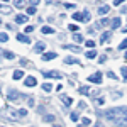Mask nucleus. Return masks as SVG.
Listing matches in <instances>:
<instances>
[{"label": "nucleus", "mask_w": 127, "mask_h": 127, "mask_svg": "<svg viewBox=\"0 0 127 127\" xmlns=\"http://www.w3.org/2000/svg\"><path fill=\"white\" fill-rule=\"evenodd\" d=\"M44 49H46V44H44V42H41V41L34 46V51H36V53H42Z\"/></svg>", "instance_id": "obj_8"}, {"label": "nucleus", "mask_w": 127, "mask_h": 127, "mask_svg": "<svg viewBox=\"0 0 127 127\" xmlns=\"http://www.w3.org/2000/svg\"><path fill=\"white\" fill-rule=\"evenodd\" d=\"M126 58H127V53H126Z\"/></svg>", "instance_id": "obj_49"}, {"label": "nucleus", "mask_w": 127, "mask_h": 127, "mask_svg": "<svg viewBox=\"0 0 127 127\" xmlns=\"http://www.w3.org/2000/svg\"><path fill=\"white\" fill-rule=\"evenodd\" d=\"M37 3H39V0H29V5H32V7L37 5Z\"/></svg>", "instance_id": "obj_37"}, {"label": "nucleus", "mask_w": 127, "mask_h": 127, "mask_svg": "<svg viewBox=\"0 0 127 127\" xmlns=\"http://www.w3.org/2000/svg\"><path fill=\"white\" fill-rule=\"evenodd\" d=\"M32 29H34V27H32V26H27V27H26V29H24V32H27V34H29V32H32Z\"/></svg>", "instance_id": "obj_36"}, {"label": "nucleus", "mask_w": 127, "mask_h": 127, "mask_svg": "<svg viewBox=\"0 0 127 127\" xmlns=\"http://www.w3.org/2000/svg\"><path fill=\"white\" fill-rule=\"evenodd\" d=\"M9 41V36L5 32H0V42H7Z\"/></svg>", "instance_id": "obj_21"}, {"label": "nucleus", "mask_w": 127, "mask_h": 127, "mask_svg": "<svg viewBox=\"0 0 127 127\" xmlns=\"http://www.w3.org/2000/svg\"><path fill=\"white\" fill-rule=\"evenodd\" d=\"M2 54H3L7 59H14V58H15V54H14V53H10V51H3Z\"/></svg>", "instance_id": "obj_18"}, {"label": "nucleus", "mask_w": 127, "mask_h": 127, "mask_svg": "<svg viewBox=\"0 0 127 127\" xmlns=\"http://www.w3.org/2000/svg\"><path fill=\"white\" fill-rule=\"evenodd\" d=\"M66 49H71V51H75V53H81V48H78V46H64Z\"/></svg>", "instance_id": "obj_22"}, {"label": "nucleus", "mask_w": 127, "mask_h": 127, "mask_svg": "<svg viewBox=\"0 0 127 127\" xmlns=\"http://www.w3.org/2000/svg\"><path fill=\"white\" fill-rule=\"evenodd\" d=\"M42 90H44V92H51V90H53V85H51V83H42Z\"/></svg>", "instance_id": "obj_19"}, {"label": "nucleus", "mask_w": 127, "mask_h": 127, "mask_svg": "<svg viewBox=\"0 0 127 127\" xmlns=\"http://www.w3.org/2000/svg\"><path fill=\"white\" fill-rule=\"evenodd\" d=\"M83 19H85V22L90 20V12H88V10H83Z\"/></svg>", "instance_id": "obj_25"}, {"label": "nucleus", "mask_w": 127, "mask_h": 127, "mask_svg": "<svg viewBox=\"0 0 127 127\" xmlns=\"http://www.w3.org/2000/svg\"><path fill=\"white\" fill-rule=\"evenodd\" d=\"M122 80L127 81V66H122Z\"/></svg>", "instance_id": "obj_24"}, {"label": "nucleus", "mask_w": 127, "mask_h": 127, "mask_svg": "<svg viewBox=\"0 0 127 127\" xmlns=\"http://www.w3.org/2000/svg\"><path fill=\"white\" fill-rule=\"evenodd\" d=\"M17 114H19V117H26V115H27V110H26V108H20Z\"/></svg>", "instance_id": "obj_28"}, {"label": "nucleus", "mask_w": 127, "mask_h": 127, "mask_svg": "<svg viewBox=\"0 0 127 127\" xmlns=\"http://www.w3.org/2000/svg\"><path fill=\"white\" fill-rule=\"evenodd\" d=\"M78 119H80L78 112H73V114H71V120H75V122H76V120H78Z\"/></svg>", "instance_id": "obj_30"}, {"label": "nucleus", "mask_w": 127, "mask_h": 127, "mask_svg": "<svg viewBox=\"0 0 127 127\" xmlns=\"http://www.w3.org/2000/svg\"><path fill=\"white\" fill-rule=\"evenodd\" d=\"M42 76H44V78H61L63 75H61L59 71H44Z\"/></svg>", "instance_id": "obj_1"}, {"label": "nucleus", "mask_w": 127, "mask_h": 127, "mask_svg": "<svg viewBox=\"0 0 127 127\" xmlns=\"http://www.w3.org/2000/svg\"><path fill=\"white\" fill-rule=\"evenodd\" d=\"M95 56H97V51H93V49L87 53V58H95Z\"/></svg>", "instance_id": "obj_27"}, {"label": "nucleus", "mask_w": 127, "mask_h": 127, "mask_svg": "<svg viewBox=\"0 0 127 127\" xmlns=\"http://www.w3.org/2000/svg\"><path fill=\"white\" fill-rule=\"evenodd\" d=\"M88 124H90V119H88V117L81 119V126H88Z\"/></svg>", "instance_id": "obj_31"}, {"label": "nucleus", "mask_w": 127, "mask_h": 127, "mask_svg": "<svg viewBox=\"0 0 127 127\" xmlns=\"http://www.w3.org/2000/svg\"><path fill=\"white\" fill-rule=\"evenodd\" d=\"M29 14H36V7H29V9H27V15H29Z\"/></svg>", "instance_id": "obj_35"}, {"label": "nucleus", "mask_w": 127, "mask_h": 127, "mask_svg": "<svg viewBox=\"0 0 127 127\" xmlns=\"http://www.w3.org/2000/svg\"><path fill=\"white\" fill-rule=\"evenodd\" d=\"M27 103H29V107H34V100L32 98H27Z\"/></svg>", "instance_id": "obj_41"}, {"label": "nucleus", "mask_w": 127, "mask_h": 127, "mask_svg": "<svg viewBox=\"0 0 127 127\" xmlns=\"http://www.w3.org/2000/svg\"><path fill=\"white\" fill-rule=\"evenodd\" d=\"M42 120H44V122H53V120H54V115L48 114V115H44V117H42Z\"/></svg>", "instance_id": "obj_20"}, {"label": "nucleus", "mask_w": 127, "mask_h": 127, "mask_svg": "<svg viewBox=\"0 0 127 127\" xmlns=\"http://www.w3.org/2000/svg\"><path fill=\"white\" fill-rule=\"evenodd\" d=\"M64 63H66V64H81L78 59H75V58H66V59H64Z\"/></svg>", "instance_id": "obj_15"}, {"label": "nucleus", "mask_w": 127, "mask_h": 127, "mask_svg": "<svg viewBox=\"0 0 127 127\" xmlns=\"http://www.w3.org/2000/svg\"><path fill=\"white\" fill-rule=\"evenodd\" d=\"M41 32H42V34H53L54 29H53V27H49V26H42V27H41Z\"/></svg>", "instance_id": "obj_12"}, {"label": "nucleus", "mask_w": 127, "mask_h": 127, "mask_svg": "<svg viewBox=\"0 0 127 127\" xmlns=\"http://www.w3.org/2000/svg\"><path fill=\"white\" fill-rule=\"evenodd\" d=\"M85 44H87V48H95V42L93 41H87Z\"/></svg>", "instance_id": "obj_33"}, {"label": "nucleus", "mask_w": 127, "mask_h": 127, "mask_svg": "<svg viewBox=\"0 0 127 127\" xmlns=\"http://www.w3.org/2000/svg\"><path fill=\"white\" fill-rule=\"evenodd\" d=\"M17 98H20L19 92H15V90H9V100H10V102H17Z\"/></svg>", "instance_id": "obj_3"}, {"label": "nucleus", "mask_w": 127, "mask_h": 127, "mask_svg": "<svg viewBox=\"0 0 127 127\" xmlns=\"http://www.w3.org/2000/svg\"><path fill=\"white\" fill-rule=\"evenodd\" d=\"M95 127H103V126H102V122H95Z\"/></svg>", "instance_id": "obj_45"}, {"label": "nucleus", "mask_w": 127, "mask_h": 127, "mask_svg": "<svg viewBox=\"0 0 127 127\" xmlns=\"http://www.w3.org/2000/svg\"><path fill=\"white\" fill-rule=\"evenodd\" d=\"M88 81H92V83H102V73H95V75H90L88 76Z\"/></svg>", "instance_id": "obj_2"}, {"label": "nucleus", "mask_w": 127, "mask_h": 127, "mask_svg": "<svg viewBox=\"0 0 127 127\" xmlns=\"http://www.w3.org/2000/svg\"><path fill=\"white\" fill-rule=\"evenodd\" d=\"M126 0H114V5H120V3H124Z\"/></svg>", "instance_id": "obj_39"}, {"label": "nucleus", "mask_w": 127, "mask_h": 127, "mask_svg": "<svg viewBox=\"0 0 127 127\" xmlns=\"http://www.w3.org/2000/svg\"><path fill=\"white\" fill-rule=\"evenodd\" d=\"M0 22H2V19H0Z\"/></svg>", "instance_id": "obj_50"}, {"label": "nucleus", "mask_w": 127, "mask_h": 127, "mask_svg": "<svg viewBox=\"0 0 127 127\" xmlns=\"http://www.w3.org/2000/svg\"><path fill=\"white\" fill-rule=\"evenodd\" d=\"M73 19L76 20V22H85V19H83V12H75V14H73Z\"/></svg>", "instance_id": "obj_9"}, {"label": "nucleus", "mask_w": 127, "mask_h": 127, "mask_svg": "<svg viewBox=\"0 0 127 127\" xmlns=\"http://www.w3.org/2000/svg\"><path fill=\"white\" fill-rule=\"evenodd\" d=\"M17 41L24 42V44H31V37L26 36V34H17Z\"/></svg>", "instance_id": "obj_5"}, {"label": "nucleus", "mask_w": 127, "mask_h": 127, "mask_svg": "<svg viewBox=\"0 0 127 127\" xmlns=\"http://www.w3.org/2000/svg\"><path fill=\"white\" fill-rule=\"evenodd\" d=\"M3 2H9V0H3Z\"/></svg>", "instance_id": "obj_48"}, {"label": "nucleus", "mask_w": 127, "mask_h": 127, "mask_svg": "<svg viewBox=\"0 0 127 127\" xmlns=\"http://www.w3.org/2000/svg\"><path fill=\"white\" fill-rule=\"evenodd\" d=\"M119 49H122V51H124V49H127V39H124L122 42H120V46H119Z\"/></svg>", "instance_id": "obj_29"}, {"label": "nucleus", "mask_w": 127, "mask_h": 127, "mask_svg": "<svg viewBox=\"0 0 127 127\" xmlns=\"http://www.w3.org/2000/svg\"><path fill=\"white\" fill-rule=\"evenodd\" d=\"M119 26H120V19H119V17L112 19V24H110V27H112V29H117Z\"/></svg>", "instance_id": "obj_14"}, {"label": "nucleus", "mask_w": 127, "mask_h": 127, "mask_svg": "<svg viewBox=\"0 0 127 127\" xmlns=\"http://www.w3.org/2000/svg\"><path fill=\"white\" fill-rule=\"evenodd\" d=\"M108 37H110V31H107V32H103V34H102V37H100V42H102V44H103V42H107Z\"/></svg>", "instance_id": "obj_16"}, {"label": "nucleus", "mask_w": 127, "mask_h": 127, "mask_svg": "<svg viewBox=\"0 0 127 127\" xmlns=\"http://www.w3.org/2000/svg\"><path fill=\"white\" fill-rule=\"evenodd\" d=\"M22 76H24V71H22V69H15L14 75H12V78H14V80H20Z\"/></svg>", "instance_id": "obj_11"}, {"label": "nucleus", "mask_w": 127, "mask_h": 127, "mask_svg": "<svg viewBox=\"0 0 127 127\" xmlns=\"http://www.w3.org/2000/svg\"><path fill=\"white\" fill-rule=\"evenodd\" d=\"M78 92L81 93V95H88V87H80Z\"/></svg>", "instance_id": "obj_23"}, {"label": "nucleus", "mask_w": 127, "mask_h": 127, "mask_svg": "<svg viewBox=\"0 0 127 127\" xmlns=\"http://www.w3.org/2000/svg\"><path fill=\"white\" fill-rule=\"evenodd\" d=\"M108 10H110V5H102V7H98V14L103 15V14H107Z\"/></svg>", "instance_id": "obj_13"}, {"label": "nucleus", "mask_w": 127, "mask_h": 127, "mask_svg": "<svg viewBox=\"0 0 127 127\" xmlns=\"http://www.w3.org/2000/svg\"><path fill=\"white\" fill-rule=\"evenodd\" d=\"M53 127H61V126H56V124H54V126H53Z\"/></svg>", "instance_id": "obj_46"}, {"label": "nucleus", "mask_w": 127, "mask_h": 127, "mask_svg": "<svg viewBox=\"0 0 127 127\" xmlns=\"http://www.w3.org/2000/svg\"><path fill=\"white\" fill-rule=\"evenodd\" d=\"M56 58V53H44L42 54V59L44 61H51V59H54Z\"/></svg>", "instance_id": "obj_10"}, {"label": "nucleus", "mask_w": 127, "mask_h": 127, "mask_svg": "<svg viewBox=\"0 0 127 127\" xmlns=\"http://www.w3.org/2000/svg\"><path fill=\"white\" fill-rule=\"evenodd\" d=\"M107 76H108V78H112V80H117L115 73H112V71H108V73H107Z\"/></svg>", "instance_id": "obj_34"}, {"label": "nucleus", "mask_w": 127, "mask_h": 127, "mask_svg": "<svg viewBox=\"0 0 127 127\" xmlns=\"http://www.w3.org/2000/svg\"><path fill=\"white\" fill-rule=\"evenodd\" d=\"M14 5H15L17 9H22V7L26 5V2H24V0H14Z\"/></svg>", "instance_id": "obj_17"}, {"label": "nucleus", "mask_w": 127, "mask_h": 127, "mask_svg": "<svg viewBox=\"0 0 127 127\" xmlns=\"http://www.w3.org/2000/svg\"><path fill=\"white\" fill-rule=\"evenodd\" d=\"M15 22H17V24H26V22H27V15H22V14L15 15Z\"/></svg>", "instance_id": "obj_7"}, {"label": "nucleus", "mask_w": 127, "mask_h": 127, "mask_svg": "<svg viewBox=\"0 0 127 127\" xmlns=\"http://www.w3.org/2000/svg\"><path fill=\"white\" fill-rule=\"evenodd\" d=\"M100 24H102V26H107V24H108V19H102V20H100Z\"/></svg>", "instance_id": "obj_42"}, {"label": "nucleus", "mask_w": 127, "mask_h": 127, "mask_svg": "<svg viewBox=\"0 0 127 127\" xmlns=\"http://www.w3.org/2000/svg\"><path fill=\"white\" fill-rule=\"evenodd\" d=\"M59 98H61V102H63L64 105H68V107L71 105V103H73V98H71V97H68V95H61Z\"/></svg>", "instance_id": "obj_6"}, {"label": "nucleus", "mask_w": 127, "mask_h": 127, "mask_svg": "<svg viewBox=\"0 0 127 127\" xmlns=\"http://www.w3.org/2000/svg\"><path fill=\"white\" fill-rule=\"evenodd\" d=\"M69 31H78V26H75V24H71V26H69Z\"/></svg>", "instance_id": "obj_40"}, {"label": "nucleus", "mask_w": 127, "mask_h": 127, "mask_svg": "<svg viewBox=\"0 0 127 127\" xmlns=\"http://www.w3.org/2000/svg\"><path fill=\"white\" fill-rule=\"evenodd\" d=\"M98 61H100V63H105V61H107V56H105V54H102V56H100V59H98Z\"/></svg>", "instance_id": "obj_38"}, {"label": "nucleus", "mask_w": 127, "mask_h": 127, "mask_svg": "<svg viewBox=\"0 0 127 127\" xmlns=\"http://www.w3.org/2000/svg\"><path fill=\"white\" fill-rule=\"evenodd\" d=\"M73 39L76 41V42H81V41H83V36H81V34H75V36H73Z\"/></svg>", "instance_id": "obj_26"}, {"label": "nucleus", "mask_w": 127, "mask_h": 127, "mask_svg": "<svg viewBox=\"0 0 127 127\" xmlns=\"http://www.w3.org/2000/svg\"><path fill=\"white\" fill-rule=\"evenodd\" d=\"M78 127H85V126H78Z\"/></svg>", "instance_id": "obj_47"}, {"label": "nucleus", "mask_w": 127, "mask_h": 127, "mask_svg": "<svg viewBox=\"0 0 127 127\" xmlns=\"http://www.w3.org/2000/svg\"><path fill=\"white\" fill-rule=\"evenodd\" d=\"M64 7H66L68 10H73L75 7H76V5H75V3H64Z\"/></svg>", "instance_id": "obj_32"}, {"label": "nucleus", "mask_w": 127, "mask_h": 127, "mask_svg": "<svg viewBox=\"0 0 127 127\" xmlns=\"http://www.w3.org/2000/svg\"><path fill=\"white\" fill-rule=\"evenodd\" d=\"M97 102H98V105H103V103H105V98H98Z\"/></svg>", "instance_id": "obj_43"}, {"label": "nucleus", "mask_w": 127, "mask_h": 127, "mask_svg": "<svg viewBox=\"0 0 127 127\" xmlns=\"http://www.w3.org/2000/svg\"><path fill=\"white\" fill-rule=\"evenodd\" d=\"M0 9H2V7H0ZM2 10H3L5 14H9V12H10V9H9V7H3V9H2Z\"/></svg>", "instance_id": "obj_44"}, {"label": "nucleus", "mask_w": 127, "mask_h": 127, "mask_svg": "<svg viewBox=\"0 0 127 127\" xmlns=\"http://www.w3.org/2000/svg\"><path fill=\"white\" fill-rule=\"evenodd\" d=\"M24 83H26V87H36L37 80L34 78V76H27V78L24 80Z\"/></svg>", "instance_id": "obj_4"}]
</instances>
